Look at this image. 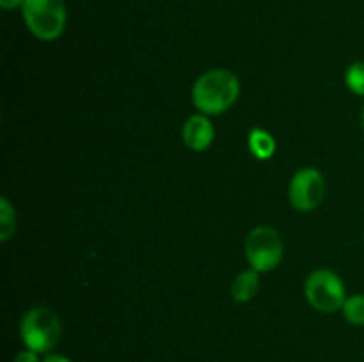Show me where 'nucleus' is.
I'll list each match as a JSON object with an SVG mask.
<instances>
[{"instance_id":"obj_14","label":"nucleus","mask_w":364,"mask_h":362,"mask_svg":"<svg viewBox=\"0 0 364 362\" xmlns=\"http://www.w3.org/2000/svg\"><path fill=\"white\" fill-rule=\"evenodd\" d=\"M23 6V0H0V7L4 11H11V9H16V7Z\"/></svg>"},{"instance_id":"obj_15","label":"nucleus","mask_w":364,"mask_h":362,"mask_svg":"<svg viewBox=\"0 0 364 362\" xmlns=\"http://www.w3.org/2000/svg\"><path fill=\"white\" fill-rule=\"evenodd\" d=\"M43 362H73L71 358H68L66 355H60V353H46L43 357Z\"/></svg>"},{"instance_id":"obj_3","label":"nucleus","mask_w":364,"mask_h":362,"mask_svg":"<svg viewBox=\"0 0 364 362\" xmlns=\"http://www.w3.org/2000/svg\"><path fill=\"white\" fill-rule=\"evenodd\" d=\"M21 16L34 38L55 41L66 28V4L64 0H23Z\"/></svg>"},{"instance_id":"obj_1","label":"nucleus","mask_w":364,"mask_h":362,"mask_svg":"<svg viewBox=\"0 0 364 362\" xmlns=\"http://www.w3.org/2000/svg\"><path fill=\"white\" fill-rule=\"evenodd\" d=\"M240 82L230 70L215 67L205 71L192 85V103L206 116H220L237 103Z\"/></svg>"},{"instance_id":"obj_4","label":"nucleus","mask_w":364,"mask_h":362,"mask_svg":"<svg viewBox=\"0 0 364 362\" xmlns=\"http://www.w3.org/2000/svg\"><path fill=\"white\" fill-rule=\"evenodd\" d=\"M244 254L249 268L256 270L258 273L272 272L284 258L283 238L270 226L252 227L245 236Z\"/></svg>"},{"instance_id":"obj_5","label":"nucleus","mask_w":364,"mask_h":362,"mask_svg":"<svg viewBox=\"0 0 364 362\" xmlns=\"http://www.w3.org/2000/svg\"><path fill=\"white\" fill-rule=\"evenodd\" d=\"M304 297L315 311L333 314L341 311L347 300L343 279L329 268H318L308 275L304 283Z\"/></svg>"},{"instance_id":"obj_9","label":"nucleus","mask_w":364,"mask_h":362,"mask_svg":"<svg viewBox=\"0 0 364 362\" xmlns=\"http://www.w3.org/2000/svg\"><path fill=\"white\" fill-rule=\"evenodd\" d=\"M247 148L256 160L267 162L276 155L277 142L270 131L263 130V128H252L247 135Z\"/></svg>"},{"instance_id":"obj_11","label":"nucleus","mask_w":364,"mask_h":362,"mask_svg":"<svg viewBox=\"0 0 364 362\" xmlns=\"http://www.w3.org/2000/svg\"><path fill=\"white\" fill-rule=\"evenodd\" d=\"M341 312H343L347 323L354 327H364V295L355 293L352 297H347Z\"/></svg>"},{"instance_id":"obj_8","label":"nucleus","mask_w":364,"mask_h":362,"mask_svg":"<svg viewBox=\"0 0 364 362\" xmlns=\"http://www.w3.org/2000/svg\"><path fill=\"white\" fill-rule=\"evenodd\" d=\"M259 273L256 270L247 268L238 273L231 283V298L238 304H247L258 295Z\"/></svg>"},{"instance_id":"obj_6","label":"nucleus","mask_w":364,"mask_h":362,"mask_svg":"<svg viewBox=\"0 0 364 362\" xmlns=\"http://www.w3.org/2000/svg\"><path fill=\"white\" fill-rule=\"evenodd\" d=\"M327 183L323 174L315 167H302L288 185V199L294 209L301 213L315 212L323 202Z\"/></svg>"},{"instance_id":"obj_16","label":"nucleus","mask_w":364,"mask_h":362,"mask_svg":"<svg viewBox=\"0 0 364 362\" xmlns=\"http://www.w3.org/2000/svg\"><path fill=\"white\" fill-rule=\"evenodd\" d=\"M361 123H363V128H364V106H363V114H361Z\"/></svg>"},{"instance_id":"obj_17","label":"nucleus","mask_w":364,"mask_h":362,"mask_svg":"<svg viewBox=\"0 0 364 362\" xmlns=\"http://www.w3.org/2000/svg\"><path fill=\"white\" fill-rule=\"evenodd\" d=\"M363 243H364V234H363Z\"/></svg>"},{"instance_id":"obj_13","label":"nucleus","mask_w":364,"mask_h":362,"mask_svg":"<svg viewBox=\"0 0 364 362\" xmlns=\"http://www.w3.org/2000/svg\"><path fill=\"white\" fill-rule=\"evenodd\" d=\"M13 362H43V358H41V353H38V351H32V350H28V348H25V350L18 351Z\"/></svg>"},{"instance_id":"obj_10","label":"nucleus","mask_w":364,"mask_h":362,"mask_svg":"<svg viewBox=\"0 0 364 362\" xmlns=\"http://www.w3.org/2000/svg\"><path fill=\"white\" fill-rule=\"evenodd\" d=\"M16 231V212L7 197H0V240L9 241Z\"/></svg>"},{"instance_id":"obj_7","label":"nucleus","mask_w":364,"mask_h":362,"mask_svg":"<svg viewBox=\"0 0 364 362\" xmlns=\"http://www.w3.org/2000/svg\"><path fill=\"white\" fill-rule=\"evenodd\" d=\"M181 138L191 151H206L215 138V128L210 121V116L198 112L188 117L181 128Z\"/></svg>"},{"instance_id":"obj_12","label":"nucleus","mask_w":364,"mask_h":362,"mask_svg":"<svg viewBox=\"0 0 364 362\" xmlns=\"http://www.w3.org/2000/svg\"><path fill=\"white\" fill-rule=\"evenodd\" d=\"M343 78L348 91L354 92L355 96H363L364 98V60L352 62L350 66L345 70Z\"/></svg>"},{"instance_id":"obj_2","label":"nucleus","mask_w":364,"mask_h":362,"mask_svg":"<svg viewBox=\"0 0 364 362\" xmlns=\"http://www.w3.org/2000/svg\"><path fill=\"white\" fill-rule=\"evenodd\" d=\"M63 336V323L53 309L45 305L31 307L20 319V337L25 348L38 353H52Z\"/></svg>"}]
</instances>
